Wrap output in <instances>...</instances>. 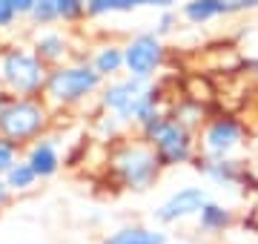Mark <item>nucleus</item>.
Returning a JSON list of instances; mask_svg holds the SVG:
<instances>
[{
  "label": "nucleus",
  "mask_w": 258,
  "mask_h": 244,
  "mask_svg": "<svg viewBox=\"0 0 258 244\" xmlns=\"http://www.w3.org/2000/svg\"><path fill=\"white\" fill-rule=\"evenodd\" d=\"M204 204H207V193H204L201 187H184L158 207L155 221L158 224H175V221H181V218L198 216Z\"/></svg>",
  "instance_id": "8"
},
{
  "label": "nucleus",
  "mask_w": 258,
  "mask_h": 244,
  "mask_svg": "<svg viewBox=\"0 0 258 244\" xmlns=\"http://www.w3.org/2000/svg\"><path fill=\"white\" fill-rule=\"evenodd\" d=\"M26 161L37 172V178H52L60 169V152H57L52 138H37L26 152Z\"/></svg>",
  "instance_id": "11"
},
{
  "label": "nucleus",
  "mask_w": 258,
  "mask_h": 244,
  "mask_svg": "<svg viewBox=\"0 0 258 244\" xmlns=\"http://www.w3.org/2000/svg\"><path fill=\"white\" fill-rule=\"evenodd\" d=\"M57 20L63 23H78L81 18H86V0H55Z\"/></svg>",
  "instance_id": "18"
},
{
  "label": "nucleus",
  "mask_w": 258,
  "mask_h": 244,
  "mask_svg": "<svg viewBox=\"0 0 258 244\" xmlns=\"http://www.w3.org/2000/svg\"><path fill=\"white\" fill-rule=\"evenodd\" d=\"M49 127V103L37 98H18L9 95L0 103V135L12 138L15 144L37 141Z\"/></svg>",
  "instance_id": "4"
},
{
  "label": "nucleus",
  "mask_w": 258,
  "mask_h": 244,
  "mask_svg": "<svg viewBox=\"0 0 258 244\" xmlns=\"http://www.w3.org/2000/svg\"><path fill=\"white\" fill-rule=\"evenodd\" d=\"M175 118L184 124V127H192V124L201 118V106H178V109H175Z\"/></svg>",
  "instance_id": "21"
},
{
  "label": "nucleus",
  "mask_w": 258,
  "mask_h": 244,
  "mask_svg": "<svg viewBox=\"0 0 258 244\" xmlns=\"http://www.w3.org/2000/svg\"><path fill=\"white\" fill-rule=\"evenodd\" d=\"M49 66L35 55L32 46L0 49V86L18 98H37L46 86Z\"/></svg>",
  "instance_id": "2"
},
{
  "label": "nucleus",
  "mask_w": 258,
  "mask_h": 244,
  "mask_svg": "<svg viewBox=\"0 0 258 244\" xmlns=\"http://www.w3.org/2000/svg\"><path fill=\"white\" fill-rule=\"evenodd\" d=\"M6 3H9L12 9L18 12L20 18H29V15H32V9H35L37 0H6Z\"/></svg>",
  "instance_id": "23"
},
{
  "label": "nucleus",
  "mask_w": 258,
  "mask_h": 244,
  "mask_svg": "<svg viewBox=\"0 0 258 244\" xmlns=\"http://www.w3.org/2000/svg\"><path fill=\"white\" fill-rule=\"evenodd\" d=\"M32 49L46 66H57L69 57V38L57 29H43L32 38Z\"/></svg>",
  "instance_id": "10"
},
{
  "label": "nucleus",
  "mask_w": 258,
  "mask_h": 244,
  "mask_svg": "<svg viewBox=\"0 0 258 244\" xmlns=\"http://www.w3.org/2000/svg\"><path fill=\"white\" fill-rule=\"evenodd\" d=\"M181 12L189 23L201 26V23L221 18V15H230V0H186Z\"/></svg>",
  "instance_id": "12"
},
{
  "label": "nucleus",
  "mask_w": 258,
  "mask_h": 244,
  "mask_svg": "<svg viewBox=\"0 0 258 244\" xmlns=\"http://www.w3.org/2000/svg\"><path fill=\"white\" fill-rule=\"evenodd\" d=\"M103 75L92 64H57L49 69L43 98L52 106H75L101 92Z\"/></svg>",
  "instance_id": "3"
},
{
  "label": "nucleus",
  "mask_w": 258,
  "mask_h": 244,
  "mask_svg": "<svg viewBox=\"0 0 258 244\" xmlns=\"http://www.w3.org/2000/svg\"><path fill=\"white\" fill-rule=\"evenodd\" d=\"M164 66V43H161V35H152V32H144V35H135L123 46V69H126L132 78H141V81H149L158 69Z\"/></svg>",
  "instance_id": "7"
},
{
  "label": "nucleus",
  "mask_w": 258,
  "mask_h": 244,
  "mask_svg": "<svg viewBox=\"0 0 258 244\" xmlns=\"http://www.w3.org/2000/svg\"><path fill=\"white\" fill-rule=\"evenodd\" d=\"M9 196H12V190H9V184H6V178L0 175V210L9 204Z\"/></svg>",
  "instance_id": "25"
},
{
  "label": "nucleus",
  "mask_w": 258,
  "mask_h": 244,
  "mask_svg": "<svg viewBox=\"0 0 258 244\" xmlns=\"http://www.w3.org/2000/svg\"><path fill=\"white\" fill-rule=\"evenodd\" d=\"M3 178H6V184H9L12 193H29V190L40 181V178H37V172L32 169V164H29L26 158L18 161L9 172H3Z\"/></svg>",
  "instance_id": "17"
},
{
  "label": "nucleus",
  "mask_w": 258,
  "mask_h": 244,
  "mask_svg": "<svg viewBox=\"0 0 258 244\" xmlns=\"http://www.w3.org/2000/svg\"><path fill=\"white\" fill-rule=\"evenodd\" d=\"M141 135H144L147 144L155 147L158 158H161L164 167H178V164H186V161L192 158V135H189V127H184L178 118L164 115L161 109L141 124Z\"/></svg>",
  "instance_id": "5"
},
{
  "label": "nucleus",
  "mask_w": 258,
  "mask_h": 244,
  "mask_svg": "<svg viewBox=\"0 0 258 244\" xmlns=\"http://www.w3.org/2000/svg\"><path fill=\"white\" fill-rule=\"evenodd\" d=\"M6 98H9V92H6V89H3V86H0V103L6 101Z\"/></svg>",
  "instance_id": "26"
},
{
  "label": "nucleus",
  "mask_w": 258,
  "mask_h": 244,
  "mask_svg": "<svg viewBox=\"0 0 258 244\" xmlns=\"http://www.w3.org/2000/svg\"><path fill=\"white\" fill-rule=\"evenodd\" d=\"M18 152H20V144H15L12 138H6V135H0V175L9 172V169L20 161Z\"/></svg>",
  "instance_id": "19"
},
{
  "label": "nucleus",
  "mask_w": 258,
  "mask_h": 244,
  "mask_svg": "<svg viewBox=\"0 0 258 244\" xmlns=\"http://www.w3.org/2000/svg\"><path fill=\"white\" fill-rule=\"evenodd\" d=\"M18 12L12 9L9 3H6V0H0V32H6V29H12L15 26V23H18Z\"/></svg>",
  "instance_id": "20"
},
{
  "label": "nucleus",
  "mask_w": 258,
  "mask_h": 244,
  "mask_svg": "<svg viewBox=\"0 0 258 244\" xmlns=\"http://www.w3.org/2000/svg\"><path fill=\"white\" fill-rule=\"evenodd\" d=\"M175 23H178L175 12L166 9L164 15H161V20H158V35H166V32H172V26H175Z\"/></svg>",
  "instance_id": "22"
},
{
  "label": "nucleus",
  "mask_w": 258,
  "mask_h": 244,
  "mask_svg": "<svg viewBox=\"0 0 258 244\" xmlns=\"http://www.w3.org/2000/svg\"><path fill=\"white\" fill-rule=\"evenodd\" d=\"M149 6V0H86V18H103V15H120Z\"/></svg>",
  "instance_id": "15"
},
{
  "label": "nucleus",
  "mask_w": 258,
  "mask_h": 244,
  "mask_svg": "<svg viewBox=\"0 0 258 244\" xmlns=\"http://www.w3.org/2000/svg\"><path fill=\"white\" fill-rule=\"evenodd\" d=\"M241 144V124L232 118H218L204 130V152L210 158H227Z\"/></svg>",
  "instance_id": "9"
},
{
  "label": "nucleus",
  "mask_w": 258,
  "mask_h": 244,
  "mask_svg": "<svg viewBox=\"0 0 258 244\" xmlns=\"http://www.w3.org/2000/svg\"><path fill=\"white\" fill-rule=\"evenodd\" d=\"M103 244H166V233L149 230V227H120Z\"/></svg>",
  "instance_id": "13"
},
{
  "label": "nucleus",
  "mask_w": 258,
  "mask_h": 244,
  "mask_svg": "<svg viewBox=\"0 0 258 244\" xmlns=\"http://www.w3.org/2000/svg\"><path fill=\"white\" fill-rule=\"evenodd\" d=\"M161 89L141 78H123L112 81L109 86H101V106L112 112L120 124H144L149 115L158 112Z\"/></svg>",
  "instance_id": "1"
},
{
  "label": "nucleus",
  "mask_w": 258,
  "mask_h": 244,
  "mask_svg": "<svg viewBox=\"0 0 258 244\" xmlns=\"http://www.w3.org/2000/svg\"><path fill=\"white\" fill-rule=\"evenodd\" d=\"M92 66L103 78L118 75L120 69H123V46H118V43H103V46L95 52Z\"/></svg>",
  "instance_id": "14"
},
{
  "label": "nucleus",
  "mask_w": 258,
  "mask_h": 244,
  "mask_svg": "<svg viewBox=\"0 0 258 244\" xmlns=\"http://www.w3.org/2000/svg\"><path fill=\"white\" fill-rule=\"evenodd\" d=\"M161 158H158L155 147L147 144H126L112 155V169L120 178V184L129 190H147L161 172Z\"/></svg>",
  "instance_id": "6"
},
{
  "label": "nucleus",
  "mask_w": 258,
  "mask_h": 244,
  "mask_svg": "<svg viewBox=\"0 0 258 244\" xmlns=\"http://www.w3.org/2000/svg\"><path fill=\"white\" fill-rule=\"evenodd\" d=\"M258 0H230V15H238V12H255Z\"/></svg>",
  "instance_id": "24"
},
{
  "label": "nucleus",
  "mask_w": 258,
  "mask_h": 244,
  "mask_svg": "<svg viewBox=\"0 0 258 244\" xmlns=\"http://www.w3.org/2000/svg\"><path fill=\"white\" fill-rule=\"evenodd\" d=\"M198 221H201V230H207V233H224L232 224V213L221 204L207 201L201 207V213H198Z\"/></svg>",
  "instance_id": "16"
}]
</instances>
